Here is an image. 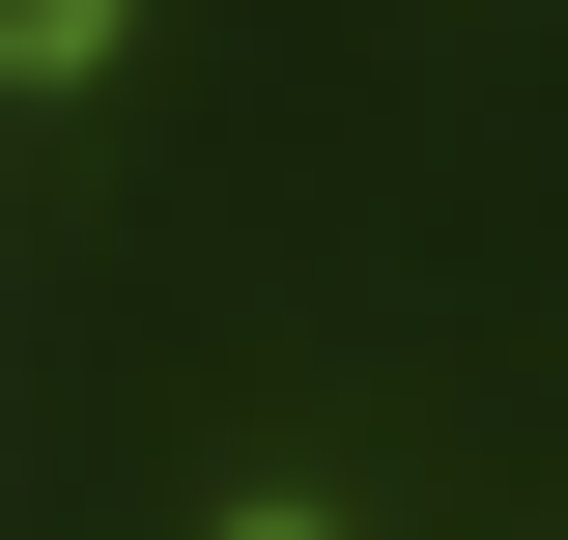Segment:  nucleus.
Segmentation results:
<instances>
[{"label": "nucleus", "instance_id": "1", "mask_svg": "<svg viewBox=\"0 0 568 540\" xmlns=\"http://www.w3.org/2000/svg\"><path fill=\"white\" fill-rule=\"evenodd\" d=\"M114 29H142V0H0V86H29V114H58V86L114 58Z\"/></svg>", "mask_w": 568, "mask_h": 540}, {"label": "nucleus", "instance_id": "2", "mask_svg": "<svg viewBox=\"0 0 568 540\" xmlns=\"http://www.w3.org/2000/svg\"><path fill=\"white\" fill-rule=\"evenodd\" d=\"M227 540H313V512H227Z\"/></svg>", "mask_w": 568, "mask_h": 540}]
</instances>
